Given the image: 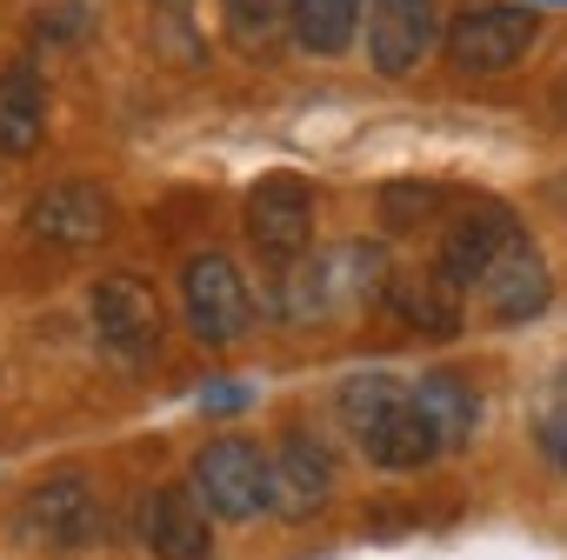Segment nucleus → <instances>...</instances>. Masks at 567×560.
<instances>
[{
    "label": "nucleus",
    "mask_w": 567,
    "mask_h": 560,
    "mask_svg": "<svg viewBox=\"0 0 567 560\" xmlns=\"http://www.w3.org/2000/svg\"><path fill=\"white\" fill-rule=\"evenodd\" d=\"M381 301H388V314H394L401 328H414V334H434V341L461 334V294L447 288L434 267H394V280H388Z\"/></svg>",
    "instance_id": "4468645a"
},
{
    "label": "nucleus",
    "mask_w": 567,
    "mask_h": 560,
    "mask_svg": "<svg viewBox=\"0 0 567 560\" xmlns=\"http://www.w3.org/2000/svg\"><path fill=\"white\" fill-rule=\"evenodd\" d=\"M554 107H560V121H567V74H560V87H554Z\"/></svg>",
    "instance_id": "5701e85b"
},
{
    "label": "nucleus",
    "mask_w": 567,
    "mask_h": 560,
    "mask_svg": "<svg viewBox=\"0 0 567 560\" xmlns=\"http://www.w3.org/2000/svg\"><path fill=\"white\" fill-rule=\"evenodd\" d=\"M534 34H540L534 8H494V0H487V8H467V14L447 28V61H454L467 81H494V74H507V68L527 61Z\"/></svg>",
    "instance_id": "20e7f679"
},
{
    "label": "nucleus",
    "mask_w": 567,
    "mask_h": 560,
    "mask_svg": "<svg viewBox=\"0 0 567 560\" xmlns=\"http://www.w3.org/2000/svg\"><path fill=\"white\" fill-rule=\"evenodd\" d=\"M547 260L534 253V240L520 234L507 253H501V267L481 280V301H487V314L501 321V328H520V321H534L540 308H547Z\"/></svg>",
    "instance_id": "ddd939ff"
},
{
    "label": "nucleus",
    "mask_w": 567,
    "mask_h": 560,
    "mask_svg": "<svg viewBox=\"0 0 567 560\" xmlns=\"http://www.w3.org/2000/svg\"><path fill=\"white\" fill-rule=\"evenodd\" d=\"M361 41H368V68L388 74V81H401V74H414L434 54L441 8H434V0H368Z\"/></svg>",
    "instance_id": "0eeeda50"
},
{
    "label": "nucleus",
    "mask_w": 567,
    "mask_h": 560,
    "mask_svg": "<svg viewBox=\"0 0 567 560\" xmlns=\"http://www.w3.org/2000/svg\"><path fill=\"white\" fill-rule=\"evenodd\" d=\"M181 308L200 348H234L247 334V280L227 253H194L181 267Z\"/></svg>",
    "instance_id": "39448f33"
},
{
    "label": "nucleus",
    "mask_w": 567,
    "mask_h": 560,
    "mask_svg": "<svg viewBox=\"0 0 567 560\" xmlns=\"http://www.w3.org/2000/svg\"><path fill=\"white\" fill-rule=\"evenodd\" d=\"M328 494H334V460H328V447L315 434L295 427L274 447V507L288 520H308V514L328 507Z\"/></svg>",
    "instance_id": "f8f14e48"
},
{
    "label": "nucleus",
    "mask_w": 567,
    "mask_h": 560,
    "mask_svg": "<svg viewBox=\"0 0 567 560\" xmlns=\"http://www.w3.org/2000/svg\"><path fill=\"white\" fill-rule=\"evenodd\" d=\"M220 14H227L234 48H267L280 28L295 21V0H220Z\"/></svg>",
    "instance_id": "aec40b11"
},
{
    "label": "nucleus",
    "mask_w": 567,
    "mask_h": 560,
    "mask_svg": "<svg viewBox=\"0 0 567 560\" xmlns=\"http://www.w3.org/2000/svg\"><path fill=\"white\" fill-rule=\"evenodd\" d=\"M414 407L427 414V427H434L441 447H467V434L481 427V394H474V381H467V374H447V367H434V374L414 381Z\"/></svg>",
    "instance_id": "f3484780"
},
{
    "label": "nucleus",
    "mask_w": 567,
    "mask_h": 560,
    "mask_svg": "<svg viewBox=\"0 0 567 560\" xmlns=\"http://www.w3.org/2000/svg\"><path fill=\"white\" fill-rule=\"evenodd\" d=\"M194 494L207 500V514L220 520H254L274 507V460L247 440V434H220L200 447L194 460Z\"/></svg>",
    "instance_id": "7ed1b4c3"
},
{
    "label": "nucleus",
    "mask_w": 567,
    "mask_h": 560,
    "mask_svg": "<svg viewBox=\"0 0 567 560\" xmlns=\"http://www.w3.org/2000/svg\"><path fill=\"white\" fill-rule=\"evenodd\" d=\"M141 533H147V547H154L161 560H207V547H214L207 500H200L194 487H161V494L147 500Z\"/></svg>",
    "instance_id": "2eb2a0df"
},
{
    "label": "nucleus",
    "mask_w": 567,
    "mask_h": 560,
    "mask_svg": "<svg viewBox=\"0 0 567 560\" xmlns=\"http://www.w3.org/2000/svg\"><path fill=\"white\" fill-rule=\"evenodd\" d=\"M520 240V227L501 214V207H461L447 227H441V247H434V273L447 288H481V280L501 267V253Z\"/></svg>",
    "instance_id": "6e6552de"
},
{
    "label": "nucleus",
    "mask_w": 567,
    "mask_h": 560,
    "mask_svg": "<svg viewBox=\"0 0 567 560\" xmlns=\"http://www.w3.org/2000/svg\"><path fill=\"white\" fill-rule=\"evenodd\" d=\"M254 394L247 387H200V407H214V414H234V407H247Z\"/></svg>",
    "instance_id": "4be33fe9"
},
{
    "label": "nucleus",
    "mask_w": 567,
    "mask_h": 560,
    "mask_svg": "<svg viewBox=\"0 0 567 560\" xmlns=\"http://www.w3.org/2000/svg\"><path fill=\"white\" fill-rule=\"evenodd\" d=\"M540 447H547L554 467H567V394L547 407V421H540Z\"/></svg>",
    "instance_id": "412c9836"
},
{
    "label": "nucleus",
    "mask_w": 567,
    "mask_h": 560,
    "mask_svg": "<svg viewBox=\"0 0 567 560\" xmlns=\"http://www.w3.org/2000/svg\"><path fill=\"white\" fill-rule=\"evenodd\" d=\"M441 207H447V194L434 180H388L381 187V227L388 234H414V227L441 220Z\"/></svg>",
    "instance_id": "6ab92c4d"
},
{
    "label": "nucleus",
    "mask_w": 567,
    "mask_h": 560,
    "mask_svg": "<svg viewBox=\"0 0 567 560\" xmlns=\"http://www.w3.org/2000/svg\"><path fill=\"white\" fill-rule=\"evenodd\" d=\"M28 227L54 247H101L114 234V200L107 187H87V180H61L48 194H34L28 207Z\"/></svg>",
    "instance_id": "9b49d317"
},
{
    "label": "nucleus",
    "mask_w": 567,
    "mask_h": 560,
    "mask_svg": "<svg viewBox=\"0 0 567 560\" xmlns=\"http://www.w3.org/2000/svg\"><path fill=\"white\" fill-rule=\"evenodd\" d=\"M388 253L374 240H341L328 253H308L295 273H288V288H280V308H288L295 321H328V314H348V308H368L388 294Z\"/></svg>",
    "instance_id": "f03ea898"
},
{
    "label": "nucleus",
    "mask_w": 567,
    "mask_h": 560,
    "mask_svg": "<svg viewBox=\"0 0 567 560\" xmlns=\"http://www.w3.org/2000/svg\"><path fill=\"white\" fill-rule=\"evenodd\" d=\"M48 134V87H41V68L34 61H8L0 74V154H34Z\"/></svg>",
    "instance_id": "dca6fc26"
},
{
    "label": "nucleus",
    "mask_w": 567,
    "mask_h": 560,
    "mask_svg": "<svg viewBox=\"0 0 567 560\" xmlns=\"http://www.w3.org/2000/svg\"><path fill=\"white\" fill-rule=\"evenodd\" d=\"M361 21H368V0H295L288 34L308 54H348L354 34H361Z\"/></svg>",
    "instance_id": "a211bd4d"
},
{
    "label": "nucleus",
    "mask_w": 567,
    "mask_h": 560,
    "mask_svg": "<svg viewBox=\"0 0 567 560\" xmlns=\"http://www.w3.org/2000/svg\"><path fill=\"white\" fill-rule=\"evenodd\" d=\"M240 227H247V240H254L260 260H280V267L301 260L308 240H315V194H308V180H295V174H267V180L247 194Z\"/></svg>",
    "instance_id": "423d86ee"
},
{
    "label": "nucleus",
    "mask_w": 567,
    "mask_h": 560,
    "mask_svg": "<svg viewBox=\"0 0 567 560\" xmlns=\"http://www.w3.org/2000/svg\"><path fill=\"white\" fill-rule=\"evenodd\" d=\"M341 421L361 434V454L388 474H414L441 454L427 414L414 407V387L394 374H348L341 381Z\"/></svg>",
    "instance_id": "f257e3e1"
},
{
    "label": "nucleus",
    "mask_w": 567,
    "mask_h": 560,
    "mask_svg": "<svg viewBox=\"0 0 567 560\" xmlns=\"http://www.w3.org/2000/svg\"><path fill=\"white\" fill-rule=\"evenodd\" d=\"M14 527H21L34 547H87V540H94V527H101L94 487H87L81 474H54V480H41V487L21 500Z\"/></svg>",
    "instance_id": "9d476101"
},
{
    "label": "nucleus",
    "mask_w": 567,
    "mask_h": 560,
    "mask_svg": "<svg viewBox=\"0 0 567 560\" xmlns=\"http://www.w3.org/2000/svg\"><path fill=\"white\" fill-rule=\"evenodd\" d=\"M87 314H94V334L121 361H147L161 341V308L147 294V280H134V273H101L94 294H87Z\"/></svg>",
    "instance_id": "1a4fd4ad"
}]
</instances>
